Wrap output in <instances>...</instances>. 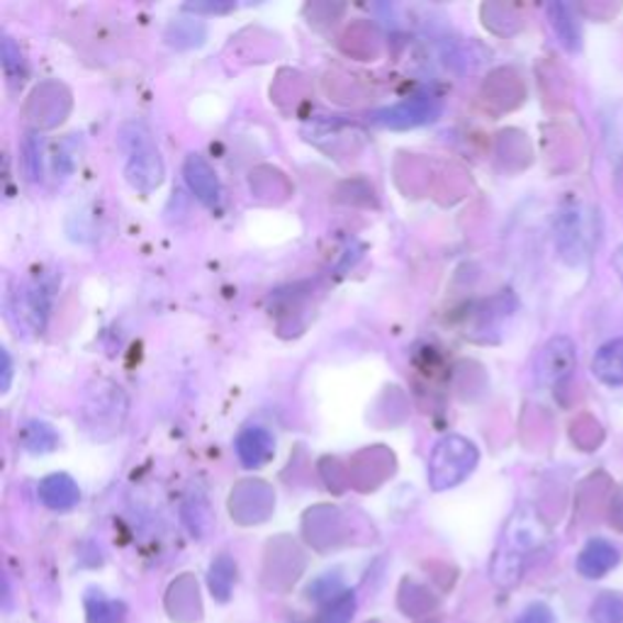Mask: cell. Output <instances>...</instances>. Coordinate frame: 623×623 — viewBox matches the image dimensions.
<instances>
[{
  "instance_id": "3957f363",
  "label": "cell",
  "mask_w": 623,
  "mask_h": 623,
  "mask_svg": "<svg viewBox=\"0 0 623 623\" xmlns=\"http://www.w3.org/2000/svg\"><path fill=\"white\" fill-rule=\"evenodd\" d=\"M556 247L560 259L568 265H580L590 249V234H587L584 215L580 205H565L556 219Z\"/></svg>"
},
{
  "instance_id": "e0dca14e",
  "label": "cell",
  "mask_w": 623,
  "mask_h": 623,
  "mask_svg": "<svg viewBox=\"0 0 623 623\" xmlns=\"http://www.w3.org/2000/svg\"><path fill=\"white\" fill-rule=\"evenodd\" d=\"M353 611H356L353 592H343L329 604V609L321 614L319 623H351Z\"/></svg>"
},
{
  "instance_id": "7c38bea8",
  "label": "cell",
  "mask_w": 623,
  "mask_h": 623,
  "mask_svg": "<svg viewBox=\"0 0 623 623\" xmlns=\"http://www.w3.org/2000/svg\"><path fill=\"white\" fill-rule=\"evenodd\" d=\"M548 18H550V28H553V32L558 34L562 47L568 52L580 50L582 34H580V28H577V22L570 13V8L562 6V3H553V6H548Z\"/></svg>"
},
{
  "instance_id": "52a82bcc",
  "label": "cell",
  "mask_w": 623,
  "mask_h": 623,
  "mask_svg": "<svg viewBox=\"0 0 623 623\" xmlns=\"http://www.w3.org/2000/svg\"><path fill=\"white\" fill-rule=\"evenodd\" d=\"M186 181L188 186L193 188V193L207 205L215 207L219 205V198H222V190H219V181L215 176V171L210 168V164L198 154H190L186 161Z\"/></svg>"
},
{
  "instance_id": "ac0fdd59",
  "label": "cell",
  "mask_w": 623,
  "mask_h": 623,
  "mask_svg": "<svg viewBox=\"0 0 623 623\" xmlns=\"http://www.w3.org/2000/svg\"><path fill=\"white\" fill-rule=\"evenodd\" d=\"M3 66L8 76L18 80V76H25V62H22V52L20 47H15V42L6 37L3 40Z\"/></svg>"
},
{
  "instance_id": "9c48e42d",
  "label": "cell",
  "mask_w": 623,
  "mask_h": 623,
  "mask_svg": "<svg viewBox=\"0 0 623 623\" xmlns=\"http://www.w3.org/2000/svg\"><path fill=\"white\" fill-rule=\"evenodd\" d=\"M592 373L599 383L609 387L623 385V337L604 343L602 349L594 353Z\"/></svg>"
},
{
  "instance_id": "44dd1931",
  "label": "cell",
  "mask_w": 623,
  "mask_h": 623,
  "mask_svg": "<svg viewBox=\"0 0 623 623\" xmlns=\"http://www.w3.org/2000/svg\"><path fill=\"white\" fill-rule=\"evenodd\" d=\"M0 356H3V385H0V387H3V392H6L10 387V378H13V365H10V353L8 351H3Z\"/></svg>"
},
{
  "instance_id": "5b68a950",
  "label": "cell",
  "mask_w": 623,
  "mask_h": 623,
  "mask_svg": "<svg viewBox=\"0 0 623 623\" xmlns=\"http://www.w3.org/2000/svg\"><path fill=\"white\" fill-rule=\"evenodd\" d=\"M621 562V550L609 544L604 538H594L587 544L577 558V570L587 580H599V577L609 575Z\"/></svg>"
},
{
  "instance_id": "4fadbf2b",
  "label": "cell",
  "mask_w": 623,
  "mask_h": 623,
  "mask_svg": "<svg viewBox=\"0 0 623 623\" xmlns=\"http://www.w3.org/2000/svg\"><path fill=\"white\" fill-rule=\"evenodd\" d=\"M234 577H237V565L229 556H219L212 562V568H210V590H212L215 599H219V602H227L229 594H232Z\"/></svg>"
},
{
  "instance_id": "5bb4252c",
  "label": "cell",
  "mask_w": 623,
  "mask_h": 623,
  "mask_svg": "<svg viewBox=\"0 0 623 623\" xmlns=\"http://www.w3.org/2000/svg\"><path fill=\"white\" fill-rule=\"evenodd\" d=\"M22 444H25V448L32 453H47L56 446V434L50 424L30 422L25 429H22Z\"/></svg>"
},
{
  "instance_id": "8992f818",
  "label": "cell",
  "mask_w": 623,
  "mask_h": 623,
  "mask_svg": "<svg viewBox=\"0 0 623 623\" xmlns=\"http://www.w3.org/2000/svg\"><path fill=\"white\" fill-rule=\"evenodd\" d=\"M438 114V106L429 100H412L405 102V106L390 108L375 114V122L385 124V127H395V130H405V127H417L434 120Z\"/></svg>"
},
{
  "instance_id": "2e32d148",
  "label": "cell",
  "mask_w": 623,
  "mask_h": 623,
  "mask_svg": "<svg viewBox=\"0 0 623 623\" xmlns=\"http://www.w3.org/2000/svg\"><path fill=\"white\" fill-rule=\"evenodd\" d=\"M124 614V604L112 602V599H98L88 604V623H122Z\"/></svg>"
},
{
  "instance_id": "277c9868",
  "label": "cell",
  "mask_w": 623,
  "mask_h": 623,
  "mask_svg": "<svg viewBox=\"0 0 623 623\" xmlns=\"http://www.w3.org/2000/svg\"><path fill=\"white\" fill-rule=\"evenodd\" d=\"M577 365V349L568 337H553L538 353L536 375L544 385L558 387L570 380Z\"/></svg>"
},
{
  "instance_id": "d6986e66",
  "label": "cell",
  "mask_w": 623,
  "mask_h": 623,
  "mask_svg": "<svg viewBox=\"0 0 623 623\" xmlns=\"http://www.w3.org/2000/svg\"><path fill=\"white\" fill-rule=\"evenodd\" d=\"M516 623H556V616L546 604H531L522 616L516 619Z\"/></svg>"
},
{
  "instance_id": "30bf717a",
  "label": "cell",
  "mask_w": 623,
  "mask_h": 623,
  "mask_svg": "<svg viewBox=\"0 0 623 623\" xmlns=\"http://www.w3.org/2000/svg\"><path fill=\"white\" fill-rule=\"evenodd\" d=\"M273 436L265 429H247L237 438L239 460L247 468H259L273 458Z\"/></svg>"
},
{
  "instance_id": "9a60e30c",
  "label": "cell",
  "mask_w": 623,
  "mask_h": 623,
  "mask_svg": "<svg viewBox=\"0 0 623 623\" xmlns=\"http://www.w3.org/2000/svg\"><path fill=\"white\" fill-rule=\"evenodd\" d=\"M590 616L594 623H623V597L614 592L599 594L590 606Z\"/></svg>"
},
{
  "instance_id": "7a4b0ae2",
  "label": "cell",
  "mask_w": 623,
  "mask_h": 623,
  "mask_svg": "<svg viewBox=\"0 0 623 623\" xmlns=\"http://www.w3.org/2000/svg\"><path fill=\"white\" fill-rule=\"evenodd\" d=\"M478 463V451L468 438L448 436L436 446L429 463V480L434 490H448L463 482Z\"/></svg>"
},
{
  "instance_id": "ba28073f",
  "label": "cell",
  "mask_w": 623,
  "mask_h": 623,
  "mask_svg": "<svg viewBox=\"0 0 623 623\" xmlns=\"http://www.w3.org/2000/svg\"><path fill=\"white\" fill-rule=\"evenodd\" d=\"M20 299H22V307H20L22 317L30 321L32 331H42L44 325H47V315L52 307V287L47 283L34 281L22 287Z\"/></svg>"
},
{
  "instance_id": "7402d4cb",
  "label": "cell",
  "mask_w": 623,
  "mask_h": 623,
  "mask_svg": "<svg viewBox=\"0 0 623 623\" xmlns=\"http://www.w3.org/2000/svg\"><path fill=\"white\" fill-rule=\"evenodd\" d=\"M611 263H614V269H616L619 278H621V283H623V244L614 251V259H611Z\"/></svg>"
},
{
  "instance_id": "6da1fadb",
  "label": "cell",
  "mask_w": 623,
  "mask_h": 623,
  "mask_svg": "<svg viewBox=\"0 0 623 623\" xmlns=\"http://www.w3.org/2000/svg\"><path fill=\"white\" fill-rule=\"evenodd\" d=\"M122 146L127 149V181L136 190L152 193L164 181V161L144 124L130 122L122 127Z\"/></svg>"
},
{
  "instance_id": "8fae6325",
  "label": "cell",
  "mask_w": 623,
  "mask_h": 623,
  "mask_svg": "<svg viewBox=\"0 0 623 623\" xmlns=\"http://www.w3.org/2000/svg\"><path fill=\"white\" fill-rule=\"evenodd\" d=\"M78 488L68 476H50L40 482V500L50 506V510H72L78 504Z\"/></svg>"
},
{
  "instance_id": "ffe728a7",
  "label": "cell",
  "mask_w": 623,
  "mask_h": 623,
  "mask_svg": "<svg viewBox=\"0 0 623 623\" xmlns=\"http://www.w3.org/2000/svg\"><path fill=\"white\" fill-rule=\"evenodd\" d=\"M25 154H28V173H30V181H37L40 173H42V161L37 159L40 154V144L34 140L25 142Z\"/></svg>"
}]
</instances>
